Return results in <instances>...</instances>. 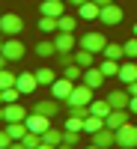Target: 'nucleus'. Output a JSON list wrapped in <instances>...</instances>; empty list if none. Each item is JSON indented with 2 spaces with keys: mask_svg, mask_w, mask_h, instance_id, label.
Segmentation results:
<instances>
[{
  "mask_svg": "<svg viewBox=\"0 0 137 149\" xmlns=\"http://www.w3.org/2000/svg\"><path fill=\"white\" fill-rule=\"evenodd\" d=\"M92 98H95V90H92V86H86V84L81 81V84H74L72 95L66 98V107H90Z\"/></svg>",
  "mask_w": 137,
  "mask_h": 149,
  "instance_id": "nucleus-1",
  "label": "nucleus"
},
{
  "mask_svg": "<svg viewBox=\"0 0 137 149\" xmlns=\"http://www.w3.org/2000/svg\"><path fill=\"white\" fill-rule=\"evenodd\" d=\"M119 60H110V57H102V63H98V69H102L104 72V78H116V74H119Z\"/></svg>",
  "mask_w": 137,
  "mask_h": 149,
  "instance_id": "nucleus-24",
  "label": "nucleus"
},
{
  "mask_svg": "<svg viewBox=\"0 0 137 149\" xmlns=\"http://www.w3.org/2000/svg\"><path fill=\"white\" fill-rule=\"evenodd\" d=\"M134 36H137V24H134Z\"/></svg>",
  "mask_w": 137,
  "mask_h": 149,
  "instance_id": "nucleus-51",
  "label": "nucleus"
},
{
  "mask_svg": "<svg viewBox=\"0 0 137 149\" xmlns=\"http://www.w3.org/2000/svg\"><path fill=\"white\" fill-rule=\"evenodd\" d=\"M9 149H27V146H24V140H15V143H12Z\"/></svg>",
  "mask_w": 137,
  "mask_h": 149,
  "instance_id": "nucleus-42",
  "label": "nucleus"
},
{
  "mask_svg": "<svg viewBox=\"0 0 137 149\" xmlns=\"http://www.w3.org/2000/svg\"><path fill=\"white\" fill-rule=\"evenodd\" d=\"M36 113H45V116H54V113H60V98H42V102H36Z\"/></svg>",
  "mask_w": 137,
  "mask_h": 149,
  "instance_id": "nucleus-15",
  "label": "nucleus"
},
{
  "mask_svg": "<svg viewBox=\"0 0 137 149\" xmlns=\"http://www.w3.org/2000/svg\"><path fill=\"white\" fill-rule=\"evenodd\" d=\"M27 128H30V131H36V134H45L48 128H51V116L30 110V113H27Z\"/></svg>",
  "mask_w": 137,
  "mask_h": 149,
  "instance_id": "nucleus-8",
  "label": "nucleus"
},
{
  "mask_svg": "<svg viewBox=\"0 0 137 149\" xmlns=\"http://www.w3.org/2000/svg\"><path fill=\"white\" fill-rule=\"evenodd\" d=\"M63 78H69V81H83V69L78 66V63H69V66H63Z\"/></svg>",
  "mask_w": 137,
  "mask_h": 149,
  "instance_id": "nucleus-29",
  "label": "nucleus"
},
{
  "mask_svg": "<svg viewBox=\"0 0 137 149\" xmlns=\"http://www.w3.org/2000/svg\"><path fill=\"white\" fill-rule=\"evenodd\" d=\"M102 57H110V60H119V57H125V48H122L119 42H107V48H104V54Z\"/></svg>",
  "mask_w": 137,
  "mask_h": 149,
  "instance_id": "nucleus-30",
  "label": "nucleus"
},
{
  "mask_svg": "<svg viewBox=\"0 0 137 149\" xmlns=\"http://www.w3.org/2000/svg\"><path fill=\"white\" fill-rule=\"evenodd\" d=\"M92 3H98V6H110V3H116V0H92Z\"/></svg>",
  "mask_w": 137,
  "mask_h": 149,
  "instance_id": "nucleus-43",
  "label": "nucleus"
},
{
  "mask_svg": "<svg viewBox=\"0 0 137 149\" xmlns=\"http://www.w3.org/2000/svg\"><path fill=\"white\" fill-rule=\"evenodd\" d=\"M18 74H12L9 69H0V90H6V86H15Z\"/></svg>",
  "mask_w": 137,
  "mask_h": 149,
  "instance_id": "nucleus-33",
  "label": "nucleus"
},
{
  "mask_svg": "<svg viewBox=\"0 0 137 149\" xmlns=\"http://www.w3.org/2000/svg\"><path fill=\"white\" fill-rule=\"evenodd\" d=\"M45 140H42V134H36V131H27L24 134V146L27 149H36V146H42Z\"/></svg>",
  "mask_w": 137,
  "mask_h": 149,
  "instance_id": "nucleus-35",
  "label": "nucleus"
},
{
  "mask_svg": "<svg viewBox=\"0 0 137 149\" xmlns=\"http://www.w3.org/2000/svg\"><path fill=\"white\" fill-rule=\"evenodd\" d=\"M12 143H15V140H12V134H9L6 128H0V149H9Z\"/></svg>",
  "mask_w": 137,
  "mask_h": 149,
  "instance_id": "nucleus-37",
  "label": "nucleus"
},
{
  "mask_svg": "<svg viewBox=\"0 0 137 149\" xmlns=\"http://www.w3.org/2000/svg\"><path fill=\"white\" fill-rule=\"evenodd\" d=\"M69 113H72V116H81V119L92 116V113H90V107H69Z\"/></svg>",
  "mask_w": 137,
  "mask_h": 149,
  "instance_id": "nucleus-38",
  "label": "nucleus"
},
{
  "mask_svg": "<svg viewBox=\"0 0 137 149\" xmlns=\"http://www.w3.org/2000/svg\"><path fill=\"white\" fill-rule=\"evenodd\" d=\"M42 140L51 143V146H60V143L66 140V128H48V131L42 134Z\"/></svg>",
  "mask_w": 137,
  "mask_h": 149,
  "instance_id": "nucleus-25",
  "label": "nucleus"
},
{
  "mask_svg": "<svg viewBox=\"0 0 137 149\" xmlns=\"http://www.w3.org/2000/svg\"><path fill=\"white\" fill-rule=\"evenodd\" d=\"M128 113H131V110H110V116L104 119L107 122V128H122V125H125V122H128Z\"/></svg>",
  "mask_w": 137,
  "mask_h": 149,
  "instance_id": "nucleus-20",
  "label": "nucleus"
},
{
  "mask_svg": "<svg viewBox=\"0 0 137 149\" xmlns=\"http://www.w3.org/2000/svg\"><path fill=\"white\" fill-rule=\"evenodd\" d=\"M57 149H74V146H72V143H60Z\"/></svg>",
  "mask_w": 137,
  "mask_h": 149,
  "instance_id": "nucleus-46",
  "label": "nucleus"
},
{
  "mask_svg": "<svg viewBox=\"0 0 137 149\" xmlns=\"http://www.w3.org/2000/svg\"><path fill=\"white\" fill-rule=\"evenodd\" d=\"M110 110H113V107H110L107 98H92V104H90V113H92V116H102V119L110 116Z\"/></svg>",
  "mask_w": 137,
  "mask_h": 149,
  "instance_id": "nucleus-19",
  "label": "nucleus"
},
{
  "mask_svg": "<svg viewBox=\"0 0 137 149\" xmlns=\"http://www.w3.org/2000/svg\"><path fill=\"white\" fill-rule=\"evenodd\" d=\"M36 81H39V86H51L57 81V74H54V69L42 66V69H36Z\"/></svg>",
  "mask_w": 137,
  "mask_h": 149,
  "instance_id": "nucleus-27",
  "label": "nucleus"
},
{
  "mask_svg": "<svg viewBox=\"0 0 137 149\" xmlns=\"http://www.w3.org/2000/svg\"><path fill=\"white\" fill-rule=\"evenodd\" d=\"M0 33L3 36H21L24 33V18L18 12H3L0 15Z\"/></svg>",
  "mask_w": 137,
  "mask_h": 149,
  "instance_id": "nucleus-2",
  "label": "nucleus"
},
{
  "mask_svg": "<svg viewBox=\"0 0 137 149\" xmlns=\"http://www.w3.org/2000/svg\"><path fill=\"white\" fill-rule=\"evenodd\" d=\"M74 27H78V18L74 15H60V30L63 33H74Z\"/></svg>",
  "mask_w": 137,
  "mask_h": 149,
  "instance_id": "nucleus-31",
  "label": "nucleus"
},
{
  "mask_svg": "<svg viewBox=\"0 0 137 149\" xmlns=\"http://www.w3.org/2000/svg\"><path fill=\"white\" fill-rule=\"evenodd\" d=\"M39 30H42L45 36H54V33L60 30V18H54V15H42V18H39Z\"/></svg>",
  "mask_w": 137,
  "mask_h": 149,
  "instance_id": "nucleus-22",
  "label": "nucleus"
},
{
  "mask_svg": "<svg viewBox=\"0 0 137 149\" xmlns=\"http://www.w3.org/2000/svg\"><path fill=\"white\" fill-rule=\"evenodd\" d=\"M18 98H21V90H18V86H6V90H3V104H15Z\"/></svg>",
  "mask_w": 137,
  "mask_h": 149,
  "instance_id": "nucleus-34",
  "label": "nucleus"
},
{
  "mask_svg": "<svg viewBox=\"0 0 137 149\" xmlns=\"http://www.w3.org/2000/svg\"><path fill=\"white\" fill-rule=\"evenodd\" d=\"M104 125H107V122L102 116H86L83 119V134H95V131H102Z\"/></svg>",
  "mask_w": 137,
  "mask_h": 149,
  "instance_id": "nucleus-26",
  "label": "nucleus"
},
{
  "mask_svg": "<svg viewBox=\"0 0 137 149\" xmlns=\"http://www.w3.org/2000/svg\"><path fill=\"white\" fill-rule=\"evenodd\" d=\"M72 90H74V81H69V78H57L51 84V95L60 98V102H66V98L72 95Z\"/></svg>",
  "mask_w": 137,
  "mask_h": 149,
  "instance_id": "nucleus-10",
  "label": "nucleus"
},
{
  "mask_svg": "<svg viewBox=\"0 0 137 149\" xmlns=\"http://www.w3.org/2000/svg\"><path fill=\"white\" fill-rule=\"evenodd\" d=\"M63 128H66V131H78V134H83V119L69 113V119H66V125H63Z\"/></svg>",
  "mask_w": 137,
  "mask_h": 149,
  "instance_id": "nucleus-32",
  "label": "nucleus"
},
{
  "mask_svg": "<svg viewBox=\"0 0 137 149\" xmlns=\"http://www.w3.org/2000/svg\"><path fill=\"white\" fill-rule=\"evenodd\" d=\"M107 102H110V107H113V110H128V104H131V93L125 90V86L110 90V93H107Z\"/></svg>",
  "mask_w": 137,
  "mask_h": 149,
  "instance_id": "nucleus-7",
  "label": "nucleus"
},
{
  "mask_svg": "<svg viewBox=\"0 0 137 149\" xmlns=\"http://www.w3.org/2000/svg\"><path fill=\"white\" fill-rule=\"evenodd\" d=\"M39 15L60 18V15H66V3H63V0H42V3H39Z\"/></svg>",
  "mask_w": 137,
  "mask_h": 149,
  "instance_id": "nucleus-14",
  "label": "nucleus"
},
{
  "mask_svg": "<svg viewBox=\"0 0 137 149\" xmlns=\"http://www.w3.org/2000/svg\"><path fill=\"white\" fill-rule=\"evenodd\" d=\"M116 78L125 84V86H128V84H134V81H137V60H131V63H122Z\"/></svg>",
  "mask_w": 137,
  "mask_h": 149,
  "instance_id": "nucleus-17",
  "label": "nucleus"
},
{
  "mask_svg": "<svg viewBox=\"0 0 137 149\" xmlns=\"http://www.w3.org/2000/svg\"><path fill=\"white\" fill-rule=\"evenodd\" d=\"M107 36L104 33H86L83 39H78V48H86V51H92V54H104V48H107Z\"/></svg>",
  "mask_w": 137,
  "mask_h": 149,
  "instance_id": "nucleus-3",
  "label": "nucleus"
},
{
  "mask_svg": "<svg viewBox=\"0 0 137 149\" xmlns=\"http://www.w3.org/2000/svg\"><path fill=\"white\" fill-rule=\"evenodd\" d=\"M122 18H125V12H122L116 3L102 6V15H98V21H102L104 27H116V24H122Z\"/></svg>",
  "mask_w": 137,
  "mask_h": 149,
  "instance_id": "nucleus-6",
  "label": "nucleus"
},
{
  "mask_svg": "<svg viewBox=\"0 0 137 149\" xmlns=\"http://www.w3.org/2000/svg\"><path fill=\"white\" fill-rule=\"evenodd\" d=\"M36 149H57V146H51V143H42V146H36Z\"/></svg>",
  "mask_w": 137,
  "mask_h": 149,
  "instance_id": "nucleus-45",
  "label": "nucleus"
},
{
  "mask_svg": "<svg viewBox=\"0 0 137 149\" xmlns=\"http://www.w3.org/2000/svg\"><path fill=\"white\" fill-rule=\"evenodd\" d=\"M83 84H86V86H92V90H95V86H102V84H104V72L98 69V66L83 69Z\"/></svg>",
  "mask_w": 137,
  "mask_h": 149,
  "instance_id": "nucleus-16",
  "label": "nucleus"
},
{
  "mask_svg": "<svg viewBox=\"0 0 137 149\" xmlns=\"http://www.w3.org/2000/svg\"><path fill=\"white\" fill-rule=\"evenodd\" d=\"M3 42H6V39H0V54H3Z\"/></svg>",
  "mask_w": 137,
  "mask_h": 149,
  "instance_id": "nucleus-49",
  "label": "nucleus"
},
{
  "mask_svg": "<svg viewBox=\"0 0 137 149\" xmlns=\"http://www.w3.org/2000/svg\"><path fill=\"white\" fill-rule=\"evenodd\" d=\"M78 15H81L83 21H95L98 15H102V6H98V3H92V0H86L83 6H78Z\"/></svg>",
  "mask_w": 137,
  "mask_h": 149,
  "instance_id": "nucleus-18",
  "label": "nucleus"
},
{
  "mask_svg": "<svg viewBox=\"0 0 137 149\" xmlns=\"http://www.w3.org/2000/svg\"><path fill=\"white\" fill-rule=\"evenodd\" d=\"M92 143H95V146H102V149H113V146H116V131L104 125L102 131H95V134H92Z\"/></svg>",
  "mask_w": 137,
  "mask_h": 149,
  "instance_id": "nucleus-11",
  "label": "nucleus"
},
{
  "mask_svg": "<svg viewBox=\"0 0 137 149\" xmlns=\"http://www.w3.org/2000/svg\"><path fill=\"white\" fill-rule=\"evenodd\" d=\"M0 104H3V90H0Z\"/></svg>",
  "mask_w": 137,
  "mask_h": 149,
  "instance_id": "nucleus-50",
  "label": "nucleus"
},
{
  "mask_svg": "<svg viewBox=\"0 0 137 149\" xmlns=\"http://www.w3.org/2000/svg\"><path fill=\"white\" fill-rule=\"evenodd\" d=\"M116 146L119 149H137V125L125 122L122 128H116Z\"/></svg>",
  "mask_w": 137,
  "mask_h": 149,
  "instance_id": "nucleus-4",
  "label": "nucleus"
},
{
  "mask_svg": "<svg viewBox=\"0 0 137 149\" xmlns=\"http://www.w3.org/2000/svg\"><path fill=\"white\" fill-rule=\"evenodd\" d=\"M122 48H125V57H128V60H137V36H134V39H128Z\"/></svg>",
  "mask_w": 137,
  "mask_h": 149,
  "instance_id": "nucleus-36",
  "label": "nucleus"
},
{
  "mask_svg": "<svg viewBox=\"0 0 137 149\" xmlns=\"http://www.w3.org/2000/svg\"><path fill=\"white\" fill-rule=\"evenodd\" d=\"M15 86L21 90V95H30V93H36V90H39L36 72H21V74H18V81H15Z\"/></svg>",
  "mask_w": 137,
  "mask_h": 149,
  "instance_id": "nucleus-9",
  "label": "nucleus"
},
{
  "mask_svg": "<svg viewBox=\"0 0 137 149\" xmlns=\"http://www.w3.org/2000/svg\"><path fill=\"white\" fill-rule=\"evenodd\" d=\"M3 122H27V110L18 102L15 104H3Z\"/></svg>",
  "mask_w": 137,
  "mask_h": 149,
  "instance_id": "nucleus-13",
  "label": "nucleus"
},
{
  "mask_svg": "<svg viewBox=\"0 0 137 149\" xmlns=\"http://www.w3.org/2000/svg\"><path fill=\"white\" fill-rule=\"evenodd\" d=\"M54 42H57V51H60V54H72L78 39H74V33H63V30H57V33H54Z\"/></svg>",
  "mask_w": 137,
  "mask_h": 149,
  "instance_id": "nucleus-12",
  "label": "nucleus"
},
{
  "mask_svg": "<svg viewBox=\"0 0 137 149\" xmlns=\"http://www.w3.org/2000/svg\"><path fill=\"white\" fill-rule=\"evenodd\" d=\"M36 54H39L42 60H51L54 54H60V51H57V42H54V39H42L39 45H36Z\"/></svg>",
  "mask_w": 137,
  "mask_h": 149,
  "instance_id": "nucleus-21",
  "label": "nucleus"
},
{
  "mask_svg": "<svg viewBox=\"0 0 137 149\" xmlns=\"http://www.w3.org/2000/svg\"><path fill=\"white\" fill-rule=\"evenodd\" d=\"M74 63L81 69H90V66H95V54L86 51V48H78V51H74Z\"/></svg>",
  "mask_w": 137,
  "mask_h": 149,
  "instance_id": "nucleus-23",
  "label": "nucleus"
},
{
  "mask_svg": "<svg viewBox=\"0 0 137 149\" xmlns=\"http://www.w3.org/2000/svg\"><path fill=\"white\" fill-rule=\"evenodd\" d=\"M3 54L9 63H18V60H24V42L18 39V36H6L3 42Z\"/></svg>",
  "mask_w": 137,
  "mask_h": 149,
  "instance_id": "nucleus-5",
  "label": "nucleus"
},
{
  "mask_svg": "<svg viewBox=\"0 0 137 149\" xmlns=\"http://www.w3.org/2000/svg\"><path fill=\"white\" fill-rule=\"evenodd\" d=\"M0 122H3V104H0Z\"/></svg>",
  "mask_w": 137,
  "mask_h": 149,
  "instance_id": "nucleus-48",
  "label": "nucleus"
},
{
  "mask_svg": "<svg viewBox=\"0 0 137 149\" xmlns=\"http://www.w3.org/2000/svg\"><path fill=\"white\" fill-rule=\"evenodd\" d=\"M86 149H102V146H95V143H90V146H86Z\"/></svg>",
  "mask_w": 137,
  "mask_h": 149,
  "instance_id": "nucleus-47",
  "label": "nucleus"
},
{
  "mask_svg": "<svg viewBox=\"0 0 137 149\" xmlns=\"http://www.w3.org/2000/svg\"><path fill=\"white\" fill-rule=\"evenodd\" d=\"M128 110H131V113H137V95H131V104H128Z\"/></svg>",
  "mask_w": 137,
  "mask_h": 149,
  "instance_id": "nucleus-39",
  "label": "nucleus"
},
{
  "mask_svg": "<svg viewBox=\"0 0 137 149\" xmlns=\"http://www.w3.org/2000/svg\"><path fill=\"white\" fill-rule=\"evenodd\" d=\"M66 3H69V6H74V9H78V6H83V3H86V0H66Z\"/></svg>",
  "mask_w": 137,
  "mask_h": 149,
  "instance_id": "nucleus-40",
  "label": "nucleus"
},
{
  "mask_svg": "<svg viewBox=\"0 0 137 149\" xmlns=\"http://www.w3.org/2000/svg\"><path fill=\"white\" fill-rule=\"evenodd\" d=\"M6 131L12 134V140H24V134H27V122H6Z\"/></svg>",
  "mask_w": 137,
  "mask_h": 149,
  "instance_id": "nucleus-28",
  "label": "nucleus"
},
{
  "mask_svg": "<svg viewBox=\"0 0 137 149\" xmlns=\"http://www.w3.org/2000/svg\"><path fill=\"white\" fill-rule=\"evenodd\" d=\"M6 63H9V60H6V54H0V69H6Z\"/></svg>",
  "mask_w": 137,
  "mask_h": 149,
  "instance_id": "nucleus-44",
  "label": "nucleus"
},
{
  "mask_svg": "<svg viewBox=\"0 0 137 149\" xmlns=\"http://www.w3.org/2000/svg\"><path fill=\"white\" fill-rule=\"evenodd\" d=\"M125 90H128L131 95H137V81H134V84H128V86H125Z\"/></svg>",
  "mask_w": 137,
  "mask_h": 149,
  "instance_id": "nucleus-41",
  "label": "nucleus"
}]
</instances>
